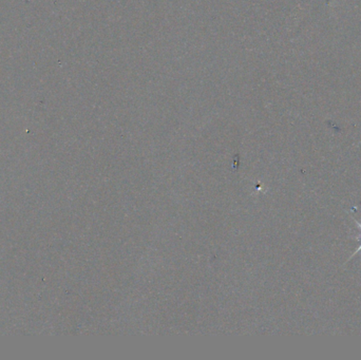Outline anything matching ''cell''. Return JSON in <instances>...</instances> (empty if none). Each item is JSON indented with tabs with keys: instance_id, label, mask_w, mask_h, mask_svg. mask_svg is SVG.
Returning <instances> with one entry per match:
<instances>
[{
	"instance_id": "1",
	"label": "cell",
	"mask_w": 361,
	"mask_h": 360,
	"mask_svg": "<svg viewBox=\"0 0 361 360\" xmlns=\"http://www.w3.org/2000/svg\"><path fill=\"white\" fill-rule=\"evenodd\" d=\"M355 222H356V224H357L358 228L360 229V236H359V237H358L357 239H358V240H360V242H361V223H359V222H358V221H356V220H355ZM360 252H361V243H360V246H359V247L357 248V251H356V252H355V253H354V254H353V255H352V256L350 257V259H349V260H351V259H352V258H353L354 256H356V255H357L358 253H360Z\"/></svg>"
}]
</instances>
